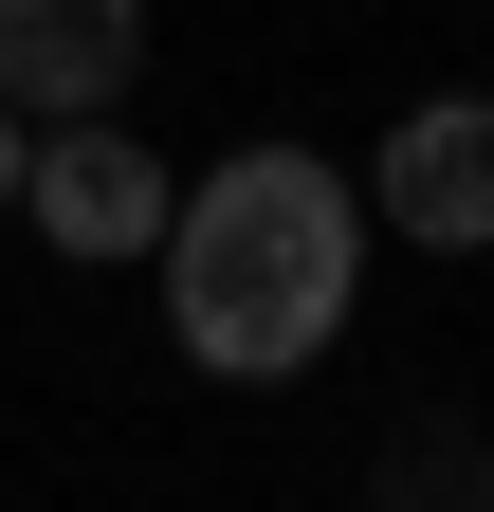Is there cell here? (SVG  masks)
Wrapping results in <instances>:
<instances>
[{
  "mask_svg": "<svg viewBox=\"0 0 494 512\" xmlns=\"http://www.w3.org/2000/svg\"><path fill=\"white\" fill-rule=\"evenodd\" d=\"M19 147H37V128H19V110H0V220H19Z\"/></svg>",
  "mask_w": 494,
  "mask_h": 512,
  "instance_id": "8992f818",
  "label": "cell"
},
{
  "mask_svg": "<svg viewBox=\"0 0 494 512\" xmlns=\"http://www.w3.org/2000/svg\"><path fill=\"white\" fill-rule=\"evenodd\" d=\"M366 512H494V421L476 403H403L366 439Z\"/></svg>",
  "mask_w": 494,
  "mask_h": 512,
  "instance_id": "5b68a950",
  "label": "cell"
},
{
  "mask_svg": "<svg viewBox=\"0 0 494 512\" xmlns=\"http://www.w3.org/2000/svg\"><path fill=\"white\" fill-rule=\"evenodd\" d=\"M147 74V0H0V110L55 128V110H129Z\"/></svg>",
  "mask_w": 494,
  "mask_h": 512,
  "instance_id": "277c9868",
  "label": "cell"
},
{
  "mask_svg": "<svg viewBox=\"0 0 494 512\" xmlns=\"http://www.w3.org/2000/svg\"><path fill=\"white\" fill-rule=\"evenodd\" d=\"M165 330L183 366H220V384H293V366H330L348 348V293H366V183L330 147H220V165H183V202H165Z\"/></svg>",
  "mask_w": 494,
  "mask_h": 512,
  "instance_id": "6da1fadb",
  "label": "cell"
},
{
  "mask_svg": "<svg viewBox=\"0 0 494 512\" xmlns=\"http://www.w3.org/2000/svg\"><path fill=\"white\" fill-rule=\"evenodd\" d=\"M366 220L421 256H494V92H421L366 147Z\"/></svg>",
  "mask_w": 494,
  "mask_h": 512,
  "instance_id": "3957f363",
  "label": "cell"
},
{
  "mask_svg": "<svg viewBox=\"0 0 494 512\" xmlns=\"http://www.w3.org/2000/svg\"><path fill=\"white\" fill-rule=\"evenodd\" d=\"M165 202H183V165L147 147L129 110H55L19 147V220L55 256H92V275H110V256H165Z\"/></svg>",
  "mask_w": 494,
  "mask_h": 512,
  "instance_id": "7a4b0ae2",
  "label": "cell"
}]
</instances>
